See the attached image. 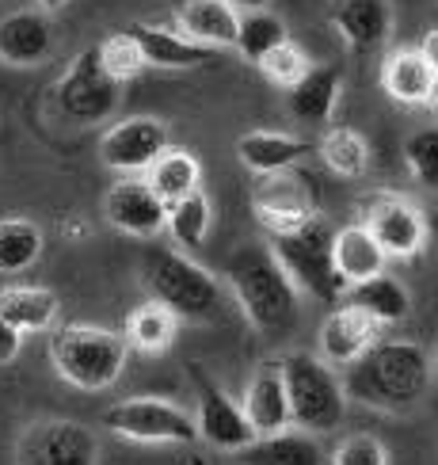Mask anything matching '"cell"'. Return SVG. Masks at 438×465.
<instances>
[{
    "mask_svg": "<svg viewBox=\"0 0 438 465\" xmlns=\"http://www.w3.org/2000/svg\"><path fill=\"white\" fill-rule=\"evenodd\" d=\"M434 362L412 340H377L355 366H347V397L381 412H408L423 401Z\"/></svg>",
    "mask_w": 438,
    "mask_h": 465,
    "instance_id": "cell-1",
    "label": "cell"
},
{
    "mask_svg": "<svg viewBox=\"0 0 438 465\" xmlns=\"http://www.w3.org/2000/svg\"><path fill=\"white\" fill-rule=\"evenodd\" d=\"M225 279L237 305L263 336H282L297 324V286L271 252V244H244L225 260Z\"/></svg>",
    "mask_w": 438,
    "mask_h": 465,
    "instance_id": "cell-2",
    "label": "cell"
},
{
    "mask_svg": "<svg viewBox=\"0 0 438 465\" xmlns=\"http://www.w3.org/2000/svg\"><path fill=\"white\" fill-rule=\"evenodd\" d=\"M130 340L100 324H65L50 336V362L57 378L84 393L111 390L126 366Z\"/></svg>",
    "mask_w": 438,
    "mask_h": 465,
    "instance_id": "cell-3",
    "label": "cell"
},
{
    "mask_svg": "<svg viewBox=\"0 0 438 465\" xmlns=\"http://www.w3.org/2000/svg\"><path fill=\"white\" fill-rule=\"evenodd\" d=\"M271 252L286 267V275L294 279V286L305 290V294H313L316 302L347 298L351 286L336 267V229L324 218H313L290 232H275Z\"/></svg>",
    "mask_w": 438,
    "mask_h": 465,
    "instance_id": "cell-4",
    "label": "cell"
},
{
    "mask_svg": "<svg viewBox=\"0 0 438 465\" xmlns=\"http://www.w3.org/2000/svg\"><path fill=\"white\" fill-rule=\"evenodd\" d=\"M145 286L152 302L168 305L180 321H214L221 313V286L202 263L176 248H149Z\"/></svg>",
    "mask_w": 438,
    "mask_h": 465,
    "instance_id": "cell-5",
    "label": "cell"
},
{
    "mask_svg": "<svg viewBox=\"0 0 438 465\" xmlns=\"http://www.w3.org/2000/svg\"><path fill=\"white\" fill-rule=\"evenodd\" d=\"M286 390H290V412L294 428L309 435L336 431L347 416V385L328 362L313 351H290L282 355Z\"/></svg>",
    "mask_w": 438,
    "mask_h": 465,
    "instance_id": "cell-6",
    "label": "cell"
},
{
    "mask_svg": "<svg viewBox=\"0 0 438 465\" xmlns=\"http://www.w3.org/2000/svg\"><path fill=\"white\" fill-rule=\"evenodd\" d=\"M119 88H122V81H114L107 73L100 46H88L76 54L69 69L62 73V81L54 88V104L69 123L95 126V123H107L114 107H119V95H122Z\"/></svg>",
    "mask_w": 438,
    "mask_h": 465,
    "instance_id": "cell-7",
    "label": "cell"
},
{
    "mask_svg": "<svg viewBox=\"0 0 438 465\" xmlns=\"http://www.w3.org/2000/svg\"><path fill=\"white\" fill-rule=\"evenodd\" d=\"M103 428L133 442H195L199 439V420L187 416L180 404L157 401V397L111 404L103 412Z\"/></svg>",
    "mask_w": 438,
    "mask_h": 465,
    "instance_id": "cell-8",
    "label": "cell"
},
{
    "mask_svg": "<svg viewBox=\"0 0 438 465\" xmlns=\"http://www.w3.org/2000/svg\"><path fill=\"white\" fill-rule=\"evenodd\" d=\"M190 378H195V390H199V416H195L199 439H206L214 450H233V454L252 447L259 435H256L252 423H248L244 404H237L229 397L202 366H190Z\"/></svg>",
    "mask_w": 438,
    "mask_h": 465,
    "instance_id": "cell-9",
    "label": "cell"
},
{
    "mask_svg": "<svg viewBox=\"0 0 438 465\" xmlns=\"http://www.w3.org/2000/svg\"><path fill=\"white\" fill-rule=\"evenodd\" d=\"M168 149V126L152 114H138V119H122L103 130L100 161L119 176H130V172H149Z\"/></svg>",
    "mask_w": 438,
    "mask_h": 465,
    "instance_id": "cell-10",
    "label": "cell"
},
{
    "mask_svg": "<svg viewBox=\"0 0 438 465\" xmlns=\"http://www.w3.org/2000/svg\"><path fill=\"white\" fill-rule=\"evenodd\" d=\"M252 206L259 225L271 232H290L305 222L316 218V195H313V180L301 172H278V176H259L252 191Z\"/></svg>",
    "mask_w": 438,
    "mask_h": 465,
    "instance_id": "cell-11",
    "label": "cell"
},
{
    "mask_svg": "<svg viewBox=\"0 0 438 465\" xmlns=\"http://www.w3.org/2000/svg\"><path fill=\"white\" fill-rule=\"evenodd\" d=\"M362 225L377 237V244L385 248V256H396V260H412L427 244L423 210L400 195H370L362 203Z\"/></svg>",
    "mask_w": 438,
    "mask_h": 465,
    "instance_id": "cell-12",
    "label": "cell"
},
{
    "mask_svg": "<svg viewBox=\"0 0 438 465\" xmlns=\"http://www.w3.org/2000/svg\"><path fill=\"white\" fill-rule=\"evenodd\" d=\"M19 465H95L100 461V442L73 420H50L31 428L19 439Z\"/></svg>",
    "mask_w": 438,
    "mask_h": 465,
    "instance_id": "cell-13",
    "label": "cell"
},
{
    "mask_svg": "<svg viewBox=\"0 0 438 465\" xmlns=\"http://www.w3.org/2000/svg\"><path fill=\"white\" fill-rule=\"evenodd\" d=\"M103 218L126 232V237H157L161 229H168V203L149 187V180H130L122 176L103 195Z\"/></svg>",
    "mask_w": 438,
    "mask_h": 465,
    "instance_id": "cell-14",
    "label": "cell"
},
{
    "mask_svg": "<svg viewBox=\"0 0 438 465\" xmlns=\"http://www.w3.org/2000/svg\"><path fill=\"white\" fill-rule=\"evenodd\" d=\"M244 416L256 428V435H278L294 428V412H290V390H286V374H282V359H267L256 366V374L248 378L244 390Z\"/></svg>",
    "mask_w": 438,
    "mask_h": 465,
    "instance_id": "cell-15",
    "label": "cell"
},
{
    "mask_svg": "<svg viewBox=\"0 0 438 465\" xmlns=\"http://www.w3.org/2000/svg\"><path fill=\"white\" fill-rule=\"evenodd\" d=\"M377 332L381 324L374 317H366L355 305H339L320 324V359L328 366H355L377 343Z\"/></svg>",
    "mask_w": 438,
    "mask_h": 465,
    "instance_id": "cell-16",
    "label": "cell"
},
{
    "mask_svg": "<svg viewBox=\"0 0 438 465\" xmlns=\"http://www.w3.org/2000/svg\"><path fill=\"white\" fill-rule=\"evenodd\" d=\"M54 50V24L50 12L24 8L0 19V62L5 65H38Z\"/></svg>",
    "mask_w": 438,
    "mask_h": 465,
    "instance_id": "cell-17",
    "label": "cell"
},
{
    "mask_svg": "<svg viewBox=\"0 0 438 465\" xmlns=\"http://www.w3.org/2000/svg\"><path fill=\"white\" fill-rule=\"evenodd\" d=\"M332 27L355 54H370L385 46L393 31V5L389 0H336Z\"/></svg>",
    "mask_w": 438,
    "mask_h": 465,
    "instance_id": "cell-18",
    "label": "cell"
},
{
    "mask_svg": "<svg viewBox=\"0 0 438 465\" xmlns=\"http://www.w3.org/2000/svg\"><path fill=\"white\" fill-rule=\"evenodd\" d=\"M180 31H187L190 43L221 50V46H237L240 35V12L229 0H180L176 8Z\"/></svg>",
    "mask_w": 438,
    "mask_h": 465,
    "instance_id": "cell-19",
    "label": "cell"
},
{
    "mask_svg": "<svg viewBox=\"0 0 438 465\" xmlns=\"http://www.w3.org/2000/svg\"><path fill=\"white\" fill-rule=\"evenodd\" d=\"M339 92H343L339 69L336 65H313L290 92H286V107H290V114L297 123L324 126L339 104Z\"/></svg>",
    "mask_w": 438,
    "mask_h": 465,
    "instance_id": "cell-20",
    "label": "cell"
},
{
    "mask_svg": "<svg viewBox=\"0 0 438 465\" xmlns=\"http://www.w3.org/2000/svg\"><path fill=\"white\" fill-rule=\"evenodd\" d=\"M305 153H309V142L294 138V134H278V130H252L237 142L240 164L252 168L256 176H278V172H290Z\"/></svg>",
    "mask_w": 438,
    "mask_h": 465,
    "instance_id": "cell-21",
    "label": "cell"
},
{
    "mask_svg": "<svg viewBox=\"0 0 438 465\" xmlns=\"http://www.w3.org/2000/svg\"><path fill=\"white\" fill-rule=\"evenodd\" d=\"M431 84H434V69L423 57V50H393L381 65V88L389 92V100L404 104V107H415V104H427L431 95Z\"/></svg>",
    "mask_w": 438,
    "mask_h": 465,
    "instance_id": "cell-22",
    "label": "cell"
},
{
    "mask_svg": "<svg viewBox=\"0 0 438 465\" xmlns=\"http://www.w3.org/2000/svg\"><path fill=\"white\" fill-rule=\"evenodd\" d=\"M130 31L141 43L145 62L157 65V69H195V65L214 62V50L190 43V38L180 31L152 27V24H130Z\"/></svg>",
    "mask_w": 438,
    "mask_h": 465,
    "instance_id": "cell-23",
    "label": "cell"
},
{
    "mask_svg": "<svg viewBox=\"0 0 438 465\" xmlns=\"http://www.w3.org/2000/svg\"><path fill=\"white\" fill-rule=\"evenodd\" d=\"M385 248L377 244V237L366 225H343L336 229V267L347 279V286H358L374 275H385Z\"/></svg>",
    "mask_w": 438,
    "mask_h": 465,
    "instance_id": "cell-24",
    "label": "cell"
},
{
    "mask_svg": "<svg viewBox=\"0 0 438 465\" xmlns=\"http://www.w3.org/2000/svg\"><path fill=\"white\" fill-rule=\"evenodd\" d=\"M240 465H332V458H324V447L316 435L309 431H278V435H263L252 447H244Z\"/></svg>",
    "mask_w": 438,
    "mask_h": 465,
    "instance_id": "cell-25",
    "label": "cell"
},
{
    "mask_svg": "<svg viewBox=\"0 0 438 465\" xmlns=\"http://www.w3.org/2000/svg\"><path fill=\"white\" fill-rule=\"evenodd\" d=\"M57 294L46 286H5L0 290V317L19 332H46L57 321Z\"/></svg>",
    "mask_w": 438,
    "mask_h": 465,
    "instance_id": "cell-26",
    "label": "cell"
},
{
    "mask_svg": "<svg viewBox=\"0 0 438 465\" xmlns=\"http://www.w3.org/2000/svg\"><path fill=\"white\" fill-rule=\"evenodd\" d=\"M347 305L362 309L366 317H374L381 328L385 324H400L412 313V294L408 286L393 279V275H374L366 282H358L347 290Z\"/></svg>",
    "mask_w": 438,
    "mask_h": 465,
    "instance_id": "cell-27",
    "label": "cell"
},
{
    "mask_svg": "<svg viewBox=\"0 0 438 465\" xmlns=\"http://www.w3.org/2000/svg\"><path fill=\"white\" fill-rule=\"evenodd\" d=\"M145 180H149V187L157 191V195H161L168 206H176L180 199L202 191V187H199V183H202V164L195 161V153L171 145L164 157L145 172Z\"/></svg>",
    "mask_w": 438,
    "mask_h": 465,
    "instance_id": "cell-28",
    "label": "cell"
},
{
    "mask_svg": "<svg viewBox=\"0 0 438 465\" xmlns=\"http://www.w3.org/2000/svg\"><path fill=\"white\" fill-rule=\"evenodd\" d=\"M176 324H180V317L171 313L168 305L145 302V305H138L130 313L126 340H130V347H138V351L157 355V351H168L171 340H176Z\"/></svg>",
    "mask_w": 438,
    "mask_h": 465,
    "instance_id": "cell-29",
    "label": "cell"
},
{
    "mask_svg": "<svg viewBox=\"0 0 438 465\" xmlns=\"http://www.w3.org/2000/svg\"><path fill=\"white\" fill-rule=\"evenodd\" d=\"M43 256V229L27 218H0V275H19Z\"/></svg>",
    "mask_w": 438,
    "mask_h": 465,
    "instance_id": "cell-30",
    "label": "cell"
},
{
    "mask_svg": "<svg viewBox=\"0 0 438 465\" xmlns=\"http://www.w3.org/2000/svg\"><path fill=\"white\" fill-rule=\"evenodd\" d=\"M320 157H324V164L336 172V176L358 180V176H366V168H370V145H366V138H362L358 130L332 126L320 138Z\"/></svg>",
    "mask_w": 438,
    "mask_h": 465,
    "instance_id": "cell-31",
    "label": "cell"
},
{
    "mask_svg": "<svg viewBox=\"0 0 438 465\" xmlns=\"http://www.w3.org/2000/svg\"><path fill=\"white\" fill-rule=\"evenodd\" d=\"M282 43H290L286 35V24L275 12H244L240 15V35H237V50L248 57V62H263L267 54H275Z\"/></svg>",
    "mask_w": 438,
    "mask_h": 465,
    "instance_id": "cell-32",
    "label": "cell"
},
{
    "mask_svg": "<svg viewBox=\"0 0 438 465\" xmlns=\"http://www.w3.org/2000/svg\"><path fill=\"white\" fill-rule=\"evenodd\" d=\"M209 222H214V210H209V199L202 195V191L180 199L176 206H168V232L183 248H199L206 241V232H209Z\"/></svg>",
    "mask_w": 438,
    "mask_h": 465,
    "instance_id": "cell-33",
    "label": "cell"
},
{
    "mask_svg": "<svg viewBox=\"0 0 438 465\" xmlns=\"http://www.w3.org/2000/svg\"><path fill=\"white\" fill-rule=\"evenodd\" d=\"M100 57H103V65H107V73L114 76V81H130V76H138L149 65L145 62V50H141L138 38H133L130 27L107 35L103 43H100Z\"/></svg>",
    "mask_w": 438,
    "mask_h": 465,
    "instance_id": "cell-34",
    "label": "cell"
},
{
    "mask_svg": "<svg viewBox=\"0 0 438 465\" xmlns=\"http://www.w3.org/2000/svg\"><path fill=\"white\" fill-rule=\"evenodd\" d=\"M404 161L423 187H438V126H423L412 134L404 142Z\"/></svg>",
    "mask_w": 438,
    "mask_h": 465,
    "instance_id": "cell-35",
    "label": "cell"
},
{
    "mask_svg": "<svg viewBox=\"0 0 438 465\" xmlns=\"http://www.w3.org/2000/svg\"><path fill=\"white\" fill-rule=\"evenodd\" d=\"M259 69H263V76H267L271 84H278V88L290 92L313 65H309V54H305L297 43H282L275 54H267V57H263Z\"/></svg>",
    "mask_w": 438,
    "mask_h": 465,
    "instance_id": "cell-36",
    "label": "cell"
},
{
    "mask_svg": "<svg viewBox=\"0 0 438 465\" xmlns=\"http://www.w3.org/2000/svg\"><path fill=\"white\" fill-rule=\"evenodd\" d=\"M332 465H389V450L374 435H351L332 450Z\"/></svg>",
    "mask_w": 438,
    "mask_h": 465,
    "instance_id": "cell-37",
    "label": "cell"
},
{
    "mask_svg": "<svg viewBox=\"0 0 438 465\" xmlns=\"http://www.w3.org/2000/svg\"><path fill=\"white\" fill-rule=\"evenodd\" d=\"M19 347H24V332L12 328L5 317H0V366H8L19 355Z\"/></svg>",
    "mask_w": 438,
    "mask_h": 465,
    "instance_id": "cell-38",
    "label": "cell"
},
{
    "mask_svg": "<svg viewBox=\"0 0 438 465\" xmlns=\"http://www.w3.org/2000/svg\"><path fill=\"white\" fill-rule=\"evenodd\" d=\"M419 50H423V57L431 62V69L438 73V27H434V31H427V38H423V46H419Z\"/></svg>",
    "mask_w": 438,
    "mask_h": 465,
    "instance_id": "cell-39",
    "label": "cell"
},
{
    "mask_svg": "<svg viewBox=\"0 0 438 465\" xmlns=\"http://www.w3.org/2000/svg\"><path fill=\"white\" fill-rule=\"evenodd\" d=\"M229 5H233V8L244 15V12H263L267 0H229Z\"/></svg>",
    "mask_w": 438,
    "mask_h": 465,
    "instance_id": "cell-40",
    "label": "cell"
},
{
    "mask_svg": "<svg viewBox=\"0 0 438 465\" xmlns=\"http://www.w3.org/2000/svg\"><path fill=\"white\" fill-rule=\"evenodd\" d=\"M69 5V0H38V8H43V12H57V8H65Z\"/></svg>",
    "mask_w": 438,
    "mask_h": 465,
    "instance_id": "cell-41",
    "label": "cell"
},
{
    "mask_svg": "<svg viewBox=\"0 0 438 465\" xmlns=\"http://www.w3.org/2000/svg\"><path fill=\"white\" fill-rule=\"evenodd\" d=\"M427 107L438 111V73H434V84H431V95H427Z\"/></svg>",
    "mask_w": 438,
    "mask_h": 465,
    "instance_id": "cell-42",
    "label": "cell"
},
{
    "mask_svg": "<svg viewBox=\"0 0 438 465\" xmlns=\"http://www.w3.org/2000/svg\"><path fill=\"white\" fill-rule=\"evenodd\" d=\"M434 371H438V351H434Z\"/></svg>",
    "mask_w": 438,
    "mask_h": 465,
    "instance_id": "cell-43",
    "label": "cell"
}]
</instances>
